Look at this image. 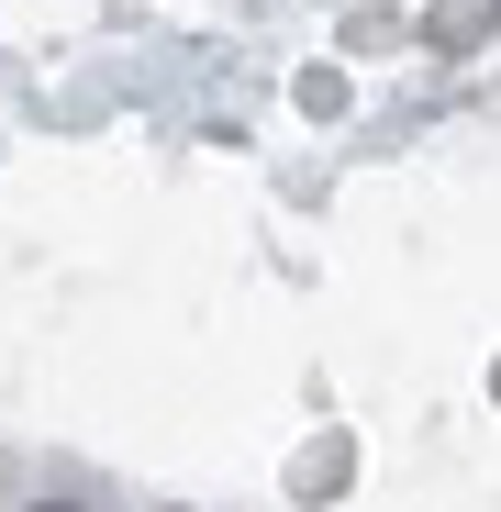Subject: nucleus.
<instances>
[{"mask_svg":"<svg viewBox=\"0 0 501 512\" xmlns=\"http://www.w3.org/2000/svg\"><path fill=\"white\" fill-rule=\"evenodd\" d=\"M12 512H101V501H90V490H67V479H34Z\"/></svg>","mask_w":501,"mask_h":512,"instance_id":"nucleus-1","label":"nucleus"}]
</instances>
